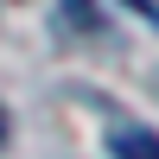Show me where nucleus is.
<instances>
[{"mask_svg":"<svg viewBox=\"0 0 159 159\" xmlns=\"http://www.w3.org/2000/svg\"><path fill=\"white\" fill-rule=\"evenodd\" d=\"M0 140H7V115H0Z\"/></svg>","mask_w":159,"mask_h":159,"instance_id":"obj_3","label":"nucleus"},{"mask_svg":"<svg viewBox=\"0 0 159 159\" xmlns=\"http://www.w3.org/2000/svg\"><path fill=\"white\" fill-rule=\"evenodd\" d=\"M108 153L115 159H159V140L147 127H121V134H108Z\"/></svg>","mask_w":159,"mask_h":159,"instance_id":"obj_1","label":"nucleus"},{"mask_svg":"<svg viewBox=\"0 0 159 159\" xmlns=\"http://www.w3.org/2000/svg\"><path fill=\"white\" fill-rule=\"evenodd\" d=\"M64 19L83 25V32H96V7H89V0H64Z\"/></svg>","mask_w":159,"mask_h":159,"instance_id":"obj_2","label":"nucleus"}]
</instances>
